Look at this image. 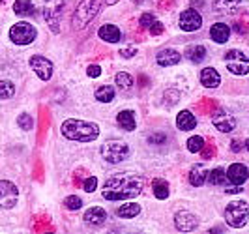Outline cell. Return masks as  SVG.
I'll use <instances>...</instances> for the list:
<instances>
[{"label": "cell", "mask_w": 249, "mask_h": 234, "mask_svg": "<svg viewBox=\"0 0 249 234\" xmlns=\"http://www.w3.org/2000/svg\"><path fill=\"white\" fill-rule=\"evenodd\" d=\"M176 127L180 131H191L197 127V118L191 111H182L176 116Z\"/></svg>", "instance_id": "obj_16"}, {"label": "cell", "mask_w": 249, "mask_h": 234, "mask_svg": "<svg viewBox=\"0 0 249 234\" xmlns=\"http://www.w3.org/2000/svg\"><path fill=\"white\" fill-rule=\"evenodd\" d=\"M100 37L107 43H118L122 39V32L116 25H103L100 28Z\"/></svg>", "instance_id": "obj_20"}, {"label": "cell", "mask_w": 249, "mask_h": 234, "mask_svg": "<svg viewBox=\"0 0 249 234\" xmlns=\"http://www.w3.org/2000/svg\"><path fill=\"white\" fill-rule=\"evenodd\" d=\"M227 193H242V187L240 185H232V187L227 189Z\"/></svg>", "instance_id": "obj_41"}, {"label": "cell", "mask_w": 249, "mask_h": 234, "mask_svg": "<svg viewBox=\"0 0 249 234\" xmlns=\"http://www.w3.org/2000/svg\"><path fill=\"white\" fill-rule=\"evenodd\" d=\"M200 83L206 88H217L221 85V77H219L215 68H204L200 72Z\"/></svg>", "instance_id": "obj_17"}, {"label": "cell", "mask_w": 249, "mask_h": 234, "mask_svg": "<svg viewBox=\"0 0 249 234\" xmlns=\"http://www.w3.org/2000/svg\"><path fill=\"white\" fill-rule=\"evenodd\" d=\"M37 36V30L34 25L21 21V23H15L10 28V39H12L15 45H30Z\"/></svg>", "instance_id": "obj_6"}, {"label": "cell", "mask_w": 249, "mask_h": 234, "mask_svg": "<svg viewBox=\"0 0 249 234\" xmlns=\"http://www.w3.org/2000/svg\"><path fill=\"white\" fill-rule=\"evenodd\" d=\"M206 178H208V171H206V167L204 165H193L191 169H189V184L195 185V187H200V185L206 182Z\"/></svg>", "instance_id": "obj_18"}, {"label": "cell", "mask_w": 249, "mask_h": 234, "mask_svg": "<svg viewBox=\"0 0 249 234\" xmlns=\"http://www.w3.org/2000/svg\"><path fill=\"white\" fill-rule=\"evenodd\" d=\"M83 187H85V191H87V193L96 191V189H98V178H96V176L87 178V180H85V184H83Z\"/></svg>", "instance_id": "obj_35"}, {"label": "cell", "mask_w": 249, "mask_h": 234, "mask_svg": "<svg viewBox=\"0 0 249 234\" xmlns=\"http://www.w3.org/2000/svg\"><path fill=\"white\" fill-rule=\"evenodd\" d=\"M100 10H101V0H83L73 13V26L75 28L87 26L100 13Z\"/></svg>", "instance_id": "obj_4"}, {"label": "cell", "mask_w": 249, "mask_h": 234, "mask_svg": "<svg viewBox=\"0 0 249 234\" xmlns=\"http://www.w3.org/2000/svg\"><path fill=\"white\" fill-rule=\"evenodd\" d=\"M146 178L135 173H118L111 176L101 189V195L107 200H129L142 193Z\"/></svg>", "instance_id": "obj_1"}, {"label": "cell", "mask_w": 249, "mask_h": 234, "mask_svg": "<svg viewBox=\"0 0 249 234\" xmlns=\"http://www.w3.org/2000/svg\"><path fill=\"white\" fill-rule=\"evenodd\" d=\"M62 12H64V0L58 2V6H54V0H51L49 4L43 8V17H45V21L49 23V26L54 32H58V25H60Z\"/></svg>", "instance_id": "obj_11"}, {"label": "cell", "mask_w": 249, "mask_h": 234, "mask_svg": "<svg viewBox=\"0 0 249 234\" xmlns=\"http://www.w3.org/2000/svg\"><path fill=\"white\" fill-rule=\"evenodd\" d=\"M17 124H19V127L21 129H25V131H28V129H32V126H34V122H32V116L30 114H19V118H17Z\"/></svg>", "instance_id": "obj_33"}, {"label": "cell", "mask_w": 249, "mask_h": 234, "mask_svg": "<svg viewBox=\"0 0 249 234\" xmlns=\"http://www.w3.org/2000/svg\"><path fill=\"white\" fill-rule=\"evenodd\" d=\"M210 37H212L215 43H227L229 37H231V28L225 25V23H215L210 28Z\"/></svg>", "instance_id": "obj_21"}, {"label": "cell", "mask_w": 249, "mask_h": 234, "mask_svg": "<svg viewBox=\"0 0 249 234\" xmlns=\"http://www.w3.org/2000/svg\"><path fill=\"white\" fill-rule=\"evenodd\" d=\"M129 156V146L125 144L124 141H107L101 146V158L107 163H120Z\"/></svg>", "instance_id": "obj_5"}, {"label": "cell", "mask_w": 249, "mask_h": 234, "mask_svg": "<svg viewBox=\"0 0 249 234\" xmlns=\"http://www.w3.org/2000/svg\"><path fill=\"white\" fill-rule=\"evenodd\" d=\"M178 25L186 32H195V30H199L200 26H202V17H200V13L197 10L189 8V10H184V12L180 13Z\"/></svg>", "instance_id": "obj_10"}, {"label": "cell", "mask_w": 249, "mask_h": 234, "mask_svg": "<svg viewBox=\"0 0 249 234\" xmlns=\"http://www.w3.org/2000/svg\"><path fill=\"white\" fill-rule=\"evenodd\" d=\"M212 124L219 129V131H223V133H231V131L236 127V120H234L227 111H223V109H219V111L213 112Z\"/></svg>", "instance_id": "obj_12"}, {"label": "cell", "mask_w": 249, "mask_h": 234, "mask_svg": "<svg viewBox=\"0 0 249 234\" xmlns=\"http://www.w3.org/2000/svg\"><path fill=\"white\" fill-rule=\"evenodd\" d=\"M206 180H210V184L212 185L223 184L225 180H227V171L221 169V167H215L212 173L208 174V178H206Z\"/></svg>", "instance_id": "obj_30"}, {"label": "cell", "mask_w": 249, "mask_h": 234, "mask_svg": "<svg viewBox=\"0 0 249 234\" xmlns=\"http://www.w3.org/2000/svg\"><path fill=\"white\" fill-rule=\"evenodd\" d=\"M135 53H137V49H135V47H125V49L120 51V54H122L124 58H131Z\"/></svg>", "instance_id": "obj_39"}, {"label": "cell", "mask_w": 249, "mask_h": 234, "mask_svg": "<svg viewBox=\"0 0 249 234\" xmlns=\"http://www.w3.org/2000/svg\"><path fill=\"white\" fill-rule=\"evenodd\" d=\"M165 141V135H154L150 137V144H156V143H163Z\"/></svg>", "instance_id": "obj_40"}, {"label": "cell", "mask_w": 249, "mask_h": 234, "mask_svg": "<svg viewBox=\"0 0 249 234\" xmlns=\"http://www.w3.org/2000/svg\"><path fill=\"white\" fill-rule=\"evenodd\" d=\"M152 187H154V195L160 198V200H165V198L169 197V184L161 180V178H156L154 182H152Z\"/></svg>", "instance_id": "obj_27"}, {"label": "cell", "mask_w": 249, "mask_h": 234, "mask_svg": "<svg viewBox=\"0 0 249 234\" xmlns=\"http://www.w3.org/2000/svg\"><path fill=\"white\" fill-rule=\"evenodd\" d=\"M15 94L12 81H0V99H10Z\"/></svg>", "instance_id": "obj_31"}, {"label": "cell", "mask_w": 249, "mask_h": 234, "mask_svg": "<svg viewBox=\"0 0 249 234\" xmlns=\"http://www.w3.org/2000/svg\"><path fill=\"white\" fill-rule=\"evenodd\" d=\"M225 221L232 229H242L249 221V204L246 200L229 202L225 208Z\"/></svg>", "instance_id": "obj_3"}, {"label": "cell", "mask_w": 249, "mask_h": 234, "mask_svg": "<svg viewBox=\"0 0 249 234\" xmlns=\"http://www.w3.org/2000/svg\"><path fill=\"white\" fill-rule=\"evenodd\" d=\"M246 150H248V152H249V139H248V141H246Z\"/></svg>", "instance_id": "obj_44"}, {"label": "cell", "mask_w": 249, "mask_h": 234, "mask_svg": "<svg viewBox=\"0 0 249 234\" xmlns=\"http://www.w3.org/2000/svg\"><path fill=\"white\" fill-rule=\"evenodd\" d=\"M13 12L17 15H21V17H30V15L36 13V8H34V4L30 0H15Z\"/></svg>", "instance_id": "obj_24"}, {"label": "cell", "mask_w": 249, "mask_h": 234, "mask_svg": "<svg viewBox=\"0 0 249 234\" xmlns=\"http://www.w3.org/2000/svg\"><path fill=\"white\" fill-rule=\"evenodd\" d=\"M204 148V139L200 135H193V137H189V141H187V150L189 152H200Z\"/></svg>", "instance_id": "obj_32"}, {"label": "cell", "mask_w": 249, "mask_h": 234, "mask_svg": "<svg viewBox=\"0 0 249 234\" xmlns=\"http://www.w3.org/2000/svg\"><path fill=\"white\" fill-rule=\"evenodd\" d=\"M141 214V206L135 204V202H127V204H122L120 208L116 210V216H120V217H125V219H131V217H135Z\"/></svg>", "instance_id": "obj_26"}, {"label": "cell", "mask_w": 249, "mask_h": 234, "mask_svg": "<svg viewBox=\"0 0 249 234\" xmlns=\"http://www.w3.org/2000/svg\"><path fill=\"white\" fill-rule=\"evenodd\" d=\"M87 73H88V77H100L101 68H100V66H96V64H92V66H88Z\"/></svg>", "instance_id": "obj_38"}, {"label": "cell", "mask_w": 249, "mask_h": 234, "mask_svg": "<svg viewBox=\"0 0 249 234\" xmlns=\"http://www.w3.org/2000/svg\"><path fill=\"white\" fill-rule=\"evenodd\" d=\"M225 66L231 73L234 75H248L249 73V58L242 51L231 49L225 54Z\"/></svg>", "instance_id": "obj_7"}, {"label": "cell", "mask_w": 249, "mask_h": 234, "mask_svg": "<svg viewBox=\"0 0 249 234\" xmlns=\"http://www.w3.org/2000/svg\"><path fill=\"white\" fill-rule=\"evenodd\" d=\"M85 223H88V225H94V227H100V225H103L105 223V219H107V212L103 208H100V206H92V208H88L87 212H85Z\"/></svg>", "instance_id": "obj_15"}, {"label": "cell", "mask_w": 249, "mask_h": 234, "mask_svg": "<svg viewBox=\"0 0 249 234\" xmlns=\"http://www.w3.org/2000/svg\"><path fill=\"white\" fill-rule=\"evenodd\" d=\"M96 99H100L101 103H109L114 99V88L111 85H103L96 90Z\"/></svg>", "instance_id": "obj_28"}, {"label": "cell", "mask_w": 249, "mask_h": 234, "mask_svg": "<svg viewBox=\"0 0 249 234\" xmlns=\"http://www.w3.org/2000/svg\"><path fill=\"white\" fill-rule=\"evenodd\" d=\"M62 135L70 141H79V143H92L100 137V126L87 120H77L70 118L62 124Z\"/></svg>", "instance_id": "obj_2"}, {"label": "cell", "mask_w": 249, "mask_h": 234, "mask_svg": "<svg viewBox=\"0 0 249 234\" xmlns=\"http://www.w3.org/2000/svg\"><path fill=\"white\" fill-rule=\"evenodd\" d=\"M154 21H156V19H154V15H152V13H142V15H141V19H139L141 26H144V28H150V25H152Z\"/></svg>", "instance_id": "obj_36"}, {"label": "cell", "mask_w": 249, "mask_h": 234, "mask_svg": "<svg viewBox=\"0 0 249 234\" xmlns=\"http://www.w3.org/2000/svg\"><path fill=\"white\" fill-rule=\"evenodd\" d=\"M180 53L175 49H163L158 53V56H156V60H158V64L160 66H163V68H169V66H175V64H178L180 62Z\"/></svg>", "instance_id": "obj_19"}, {"label": "cell", "mask_w": 249, "mask_h": 234, "mask_svg": "<svg viewBox=\"0 0 249 234\" xmlns=\"http://www.w3.org/2000/svg\"><path fill=\"white\" fill-rule=\"evenodd\" d=\"M249 178V171L246 165L242 163H232L229 169H227V180L234 185H242Z\"/></svg>", "instance_id": "obj_14"}, {"label": "cell", "mask_w": 249, "mask_h": 234, "mask_svg": "<svg viewBox=\"0 0 249 234\" xmlns=\"http://www.w3.org/2000/svg\"><path fill=\"white\" fill-rule=\"evenodd\" d=\"M186 56L191 62L200 64V62L206 58V47L204 45H189L186 49Z\"/></svg>", "instance_id": "obj_25"}, {"label": "cell", "mask_w": 249, "mask_h": 234, "mask_svg": "<svg viewBox=\"0 0 249 234\" xmlns=\"http://www.w3.org/2000/svg\"><path fill=\"white\" fill-rule=\"evenodd\" d=\"M240 2L242 0H213V10L223 15H231L240 6Z\"/></svg>", "instance_id": "obj_22"}, {"label": "cell", "mask_w": 249, "mask_h": 234, "mask_svg": "<svg viewBox=\"0 0 249 234\" xmlns=\"http://www.w3.org/2000/svg\"><path fill=\"white\" fill-rule=\"evenodd\" d=\"M175 225L178 231L189 233V231H195L199 227V219H197V216H193L189 212H178L175 216Z\"/></svg>", "instance_id": "obj_13"}, {"label": "cell", "mask_w": 249, "mask_h": 234, "mask_svg": "<svg viewBox=\"0 0 249 234\" xmlns=\"http://www.w3.org/2000/svg\"><path fill=\"white\" fill-rule=\"evenodd\" d=\"M116 124H118L122 129H125V131H133V129H135V126H137L135 116H133V112L131 111H120L118 112V116H116Z\"/></svg>", "instance_id": "obj_23"}, {"label": "cell", "mask_w": 249, "mask_h": 234, "mask_svg": "<svg viewBox=\"0 0 249 234\" xmlns=\"http://www.w3.org/2000/svg\"><path fill=\"white\" fill-rule=\"evenodd\" d=\"M30 68L34 70V73H36L41 81H49L51 77H53V70H54L53 62H51L49 58H45V56H41V54H34V56L30 58Z\"/></svg>", "instance_id": "obj_9"}, {"label": "cell", "mask_w": 249, "mask_h": 234, "mask_svg": "<svg viewBox=\"0 0 249 234\" xmlns=\"http://www.w3.org/2000/svg\"><path fill=\"white\" fill-rule=\"evenodd\" d=\"M2 2H4V0H0V4H2Z\"/></svg>", "instance_id": "obj_45"}, {"label": "cell", "mask_w": 249, "mask_h": 234, "mask_svg": "<svg viewBox=\"0 0 249 234\" xmlns=\"http://www.w3.org/2000/svg\"><path fill=\"white\" fill-rule=\"evenodd\" d=\"M19 200V189L10 180H0V208H13Z\"/></svg>", "instance_id": "obj_8"}, {"label": "cell", "mask_w": 249, "mask_h": 234, "mask_svg": "<svg viewBox=\"0 0 249 234\" xmlns=\"http://www.w3.org/2000/svg\"><path fill=\"white\" fill-rule=\"evenodd\" d=\"M161 32H163V25L160 21H154V23L150 25V34H152V36H160Z\"/></svg>", "instance_id": "obj_37"}, {"label": "cell", "mask_w": 249, "mask_h": 234, "mask_svg": "<svg viewBox=\"0 0 249 234\" xmlns=\"http://www.w3.org/2000/svg\"><path fill=\"white\" fill-rule=\"evenodd\" d=\"M116 87L120 88V90H129V88L133 87V77L129 73H125V72H120V73H116Z\"/></svg>", "instance_id": "obj_29"}, {"label": "cell", "mask_w": 249, "mask_h": 234, "mask_svg": "<svg viewBox=\"0 0 249 234\" xmlns=\"http://www.w3.org/2000/svg\"><path fill=\"white\" fill-rule=\"evenodd\" d=\"M135 4H142V2H146V0H133Z\"/></svg>", "instance_id": "obj_43"}, {"label": "cell", "mask_w": 249, "mask_h": 234, "mask_svg": "<svg viewBox=\"0 0 249 234\" xmlns=\"http://www.w3.org/2000/svg\"><path fill=\"white\" fill-rule=\"evenodd\" d=\"M231 150L238 152V150H240V141H232V143H231Z\"/></svg>", "instance_id": "obj_42"}, {"label": "cell", "mask_w": 249, "mask_h": 234, "mask_svg": "<svg viewBox=\"0 0 249 234\" xmlns=\"http://www.w3.org/2000/svg\"><path fill=\"white\" fill-rule=\"evenodd\" d=\"M64 204H66V208H70V210H79L81 204H83V200L77 197V195H70V197L64 200Z\"/></svg>", "instance_id": "obj_34"}]
</instances>
